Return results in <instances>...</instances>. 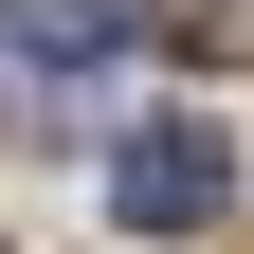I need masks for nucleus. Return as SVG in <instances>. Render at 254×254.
I'll list each match as a JSON object with an SVG mask.
<instances>
[{
    "mask_svg": "<svg viewBox=\"0 0 254 254\" xmlns=\"http://www.w3.org/2000/svg\"><path fill=\"white\" fill-rule=\"evenodd\" d=\"M127 18H145V0H0V37L37 55V73H91V55H127Z\"/></svg>",
    "mask_w": 254,
    "mask_h": 254,
    "instance_id": "nucleus-2",
    "label": "nucleus"
},
{
    "mask_svg": "<svg viewBox=\"0 0 254 254\" xmlns=\"http://www.w3.org/2000/svg\"><path fill=\"white\" fill-rule=\"evenodd\" d=\"M109 200L145 218V236H200V218L236 200V145H218V127H127V164H109Z\"/></svg>",
    "mask_w": 254,
    "mask_h": 254,
    "instance_id": "nucleus-1",
    "label": "nucleus"
}]
</instances>
